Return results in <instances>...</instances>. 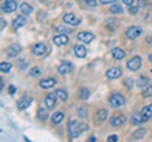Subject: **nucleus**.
I'll return each instance as SVG.
<instances>
[{"label": "nucleus", "instance_id": "nucleus-1", "mask_svg": "<svg viewBox=\"0 0 152 142\" xmlns=\"http://www.w3.org/2000/svg\"><path fill=\"white\" fill-rule=\"evenodd\" d=\"M88 130V124L86 123H80L76 119H71L69 122V133L71 138H76L83 133L84 131Z\"/></svg>", "mask_w": 152, "mask_h": 142}, {"label": "nucleus", "instance_id": "nucleus-2", "mask_svg": "<svg viewBox=\"0 0 152 142\" xmlns=\"http://www.w3.org/2000/svg\"><path fill=\"white\" fill-rule=\"evenodd\" d=\"M109 104L113 108H119L126 104V98L119 93H113L110 98H109Z\"/></svg>", "mask_w": 152, "mask_h": 142}, {"label": "nucleus", "instance_id": "nucleus-3", "mask_svg": "<svg viewBox=\"0 0 152 142\" xmlns=\"http://www.w3.org/2000/svg\"><path fill=\"white\" fill-rule=\"evenodd\" d=\"M142 34V29L137 26H132L126 29V37L129 40H136L137 37H140Z\"/></svg>", "mask_w": 152, "mask_h": 142}, {"label": "nucleus", "instance_id": "nucleus-4", "mask_svg": "<svg viewBox=\"0 0 152 142\" xmlns=\"http://www.w3.org/2000/svg\"><path fill=\"white\" fill-rule=\"evenodd\" d=\"M142 66V59L140 56H134L131 60L127 61V67L131 71H137Z\"/></svg>", "mask_w": 152, "mask_h": 142}, {"label": "nucleus", "instance_id": "nucleus-5", "mask_svg": "<svg viewBox=\"0 0 152 142\" xmlns=\"http://www.w3.org/2000/svg\"><path fill=\"white\" fill-rule=\"evenodd\" d=\"M71 70H72V65H71L70 62H67V61H62V62L58 65V67H57V71H58V74L62 75V76L70 74Z\"/></svg>", "mask_w": 152, "mask_h": 142}, {"label": "nucleus", "instance_id": "nucleus-6", "mask_svg": "<svg viewBox=\"0 0 152 142\" xmlns=\"http://www.w3.org/2000/svg\"><path fill=\"white\" fill-rule=\"evenodd\" d=\"M77 40L84 42V43H91V42L95 40V36L93 34V33L84 31V32L77 33Z\"/></svg>", "mask_w": 152, "mask_h": 142}, {"label": "nucleus", "instance_id": "nucleus-7", "mask_svg": "<svg viewBox=\"0 0 152 142\" xmlns=\"http://www.w3.org/2000/svg\"><path fill=\"white\" fill-rule=\"evenodd\" d=\"M126 117L123 114H114L110 118V126L112 127H121L126 123Z\"/></svg>", "mask_w": 152, "mask_h": 142}, {"label": "nucleus", "instance_id": "nucleus-8", "mask_svg": "<svg viewBox=\"0 0 152 142\" xmlns=\"http://www.w3.org/2000/svg\"><path fill=\"white\" fill-rule=\"evenodd\" d=\"M122 69L121 67H112V69H109L107 70V72H105V76L107 79H118V78H121L122 76Z\"/></svg>", "mask_w": 152, "mask_h": 142}, {"label": "nucleus", "instance_id": "nucleus-9", "mask_svg": "<svg viewBox=\"0 0 152 142\" xmlns=\"http://www.w3.org/2000/svg\"><path fill=\"white\" fill-rule=\"evenodd\" d=\"M64 23L66 24H70V26H79L80 24V19L76 18L75 14L72 13H67L64 15Z\"/></svg>", "mask_w": 152, "mask_h": 142}, {"label": "nucleus", "instance_id": "nucleus-10", "mask_svg": "<svg viewBox=\"0 0 152 142\" xmlns=\"http://www.w3.org/2000/svg\"><path fill=\"white\" fill-rule=\"evenodd\" d=\"M18 0H5V3L3 4V10L5 13H13L17 9Z\"/></svg>", "mask_w": 152, "mask_h": 142}, {"label": "nucleus", "instance_id": "nucleus-11", "mask_svg": "<svg viewBox=\"0 0 152 142\" xmlns=\"http://www.w3.org/2000/svg\"><path fill=\"white\" fill-rule=\"evenodd\" d=\"M53 43L56 46H58V47L67 45L69 43V37H67V34H65V33H60L58 36H55Z\"/></svg>", "mask_w": 152, "mask_h": 142}, {"label": "nucleus", "instance_id": "nucleus-12", "mask_svg": "<svg viewBox=\"0 0 152 142\" xmlns=\"http://www.w3.org/2000/svg\"><path fill=\"white\" fill-rule=\"evenodd\" d=\"M46 52H47V46L45 43H37L32 48V53L34 56H43Z\"/></svg>", "mask_w": 152, "mask_h": 142}, {"label": "nucleus", "instance_id": "nucleus-13", "mask_svg": "<svg viewBox=\"0 0 152 142\" xmlns=\"http://www.w3.org/2000/svg\"><path fill=\"white\" fill-rule=\"evenodd\" d=\"M20 51H22V47L17 43H14L7 48V55L10 56V57H17V56L20 53Z\"/></svg>", "mask_w": 152, "mask_h": 142}, {"label": "nucleus", "instance_id": "nucleus-14", "mask_svg": "<svg viewBox=\"0 0 152 142\" xmlns=\"http://www.w3.org/2000/svg\"><path fill=\"white\" fill-rule=\"evenodd\" d=\"M74 53H75L76 57H79V59L86 57V53H88L86 47L83 46V45H76V46L74 47Z\"/></svg>", "mask_w": 152, "mask_h": 142}, {"label": "nucleus", "instance_id": "nucleus-15", "mask_svg": "<svg viewBox=\"0 0 152 142\" xmlns=\"http://www.w3.org/2000/svg\"><path fill=\"white\" fill-rule=\"evenodd\" d=\"M31 103H32V99H31V98H28V97H22V98L17 102V107H18V109L24 111V109H27V108L31 105Z\"/></svg>", "mask_w": 152, "mask_h": 142}, {"label": "nucleus", "instance_id": "nucleus-16", "mask_svg": "<svg viewBox=\"0 0 152 142\" xmlns=\"http://www.w3.org/2000/svg\"><path fill=\"white\" fill-rule=\"evenodd\" d=\"M57 83V80L53 79V78H47V79H43L39 81V86L42 89H50V88H53Z\"/></svg>", "mask_w": 152, "mask_h": 142}, {"label": "nucleus", "instance_id": "nucleus-17", "mask_svg": "<svg viewBox=\"0 0 152 142\" xmlns=\"http://www.w3.org/2000/svg\"><path fill=\"white\" fill-rule=\"evenodd\" d=\"M26 23H27V19L24 15H17L13 20V28L14 29H19V28L24 27Z\"/></svg>", "mask_w": 152, "mask_h": 142}, {"label": "nucleus", "instance_id": "nucleus-18", "mask_svg": "<svg viewBox=\"0 0 152 142\" xmlns=\"http://www.w3.org/2000/svg\"><path fill=\"white\" fill-rule=\"evenodd\" d=\"M147 122V119L143 117V114L142 113H133L132 117H131V123L132 124H142V123Z\"/></svg>", "mask_w": 152, "mask_h": 142}, {"label": "nucleus", "instance_id": "nucleus-19", "mask_svg": "<svg viewBox=\"0 0 152 142\" xmlns=\"http://www.w3.org/2000/svg\"><path fill=\"white\" fill-rule=\"evenodd\" d=\"M56 94H48V95L46 97L45 99V104H46V108L47 109H52V108L55 107V104H56Z\"/></svg>", "mask_w": 152, "mask_h": 142}, {"label": "nucleus", "instance_id": "nucleus-20", "mask_svg": "<svg viewBox=\"0 0 152 142\" xmlns=\"http://www.w3.org/2000/svg\"><path fill=\"white\" fill-rule=\"evenodd\" d=\"M112 56H113V59L114 60H123L126 57V52L123 51L122 48H119V47H115V48H113L112 50Z\"/></svg>", "mask_w": 152, "mask_h": 142}, {"label": "nucleus", "instance_id": "nucleus-21", "mask_svg": "<svg viewBox=\"0 0 152 142\" xmlns=\"http://www.w3.org/2000/svg\"><path fill=\"white\" fill-rule=\"evenodd\" d=\"M19 9H20V12H22L23 14H24L26 17L33 13V8H32L28 3H22L20 5H19Z\"/></svg>", "mask_w": 152, "mask_h": 142}, {"label": "nucleus", "instance_id": "nucleus-22", "mask_svg": "<svg viewBox=\"0 0 152 142\" xmlns=\"http://www.w3.org/2000/svg\"><path fill=\"white\" fill-rule=\"evenodd\" d=\"M55 94H56V97L58 100H61V102L67 100V93H66V90H64V89H56Z\"/></svg>", "mask_w": 152, "mask_h": 142}, {"label": "nucleus", "instance_id": "nucleus-23", "mask_svg": "<svg viewBox=\"0 0 152 142\" xmlns=\"http://www.w3.org/2000/svg\"><path fill=\"white\" fill-rule=\"evenodd\" d=\"M142 114H143V117L146 118L147 121L150 119V118L152 117V104H148V105H146V107H143L142 108Z\"/></svg>", "mask_w": 152, "mask_h": 142}, {"label": "nucleus", "instance_id": "nucleus-24", "mask_svg": "<svg viewBox=\"0 0 152 142\" xmlns=\"http://www.w3.org/2000/svg\"><path fill=\"white\" fill-rule=\"evenodd\" d=\"M37 118L42 122H45L47 118H48V113H47V111L45 109V108H38L37 111Z\"/></svg>", "mask_w": 152, "mask_h": 142}, {"label": "nucleus", "instance_id": "nucleus-25", "mask_svg": "<svg viewBox=\"0 0 152 142\" xmlns=\"http://www.w3.org/2000/svg\"><path fill=\"white\" fill-rule=\"evenodd\" d=\"M64 113L62 112H56L53 116H52V123L53 124H60L61 122L64 121Z\"/></svg>", "mask_w": 152, "mask_h": 142}, {"label": "nucleus", "instance_id": "nucleus-26", "mask_svg": "<svg viewBox=\"0 0 152 142\" xmlns=\"http://www.w3.org/2000/svg\"><path fill=\"white\" fill-rule=\"evenodd\" d=\"M137 86L138 88H142L143 89L145 86H147V85H150V80L147 79L146 76H140L138 79H137Z\"/></svg>", "mask_w": 152, "mask_h": 142}, {"label": "nucleus", "instance_id": "nucleus-27", "mask_svg": "<svg viewBox=\"0 0 152 142\" xmlns=\"http://www.w3.org/2000/svg\"><path fill=\"white\" fill-rule=\"evenodd\" d=\"M79 97H80V99H83V100H88L90 97V90L88 88H81L80 89V93H79Z\"/></svg>", "mask_w": 152, "mask_h": 142}, {"label": "nucleus", "instance_id": "nucleus-28", "mask_svg": "<svg viewBox=\"0 0 152 142\" xmlns=\"http://www.w3.org/2000/svg\"><path fill=\"white\" fill-rule=\"evenodd\" d=\"M146 135V130L145 128H138L137 131L133 132V138H136V140H141V138H143Z\"/></svg>", "mask_w": 152, "mask_h": 142}, {"label": "nucleus", "instance_id": "nucleus-29", "mask_svg": "<svg viewBox=\"0 0 152 142\" xmlns=\"http://www.w3.org/2000/svg\"><path fill=\"white\" fill-rule=\"evenodd\" d=\"M107 117H108V111L107 109H100L96 113V118H98V121H100V122L105 121Z\"/></svg>", "mask_w": 152, "mask_h": 142}, {"label": "nucleus", "instance_id": "nucleus-30", "mask_svg": "<svg viewBox=\"0 0 152 142\" xmlns=\"http://www.w3.org/2000/svg\"><path fill=\"white\" fill-rule=\"evenodd\" d=\"M12 64L9 62H1L0 64V70H1V72H9V71L12 70Z\"/></svg>", "mask_w": 152, "mask_h": 142}, {"label": "nucleus", "instance_id": "nucleus-31", "mask_svg": "<svg viewBox=\"0 0 152 142\" xmlns=\"http://www.w3.org/2000/svg\"><path fill=\"white\" fill-rule=\"evenodd\" d=\"M110 12L113 14H121V13H123V8H122V5L115 3V4H113V7L110 8Z\"/></svg>", "mask_w": 152, "mask_h": 142}, {"label": "nucleus", "instance_id": "nucleus-32", "mask_svg": "<svg viewBox=\"0 0 152 142\" xmlns=\"http://www.w3.org/2000/svg\"><path fill=\"white\" fill-rule=\"evenodd\" d=\"M142 95L143 97H151L152 95V85H147L142 90Z\"/></svg>", "mask_w": 152, "mask_h": 142}, {"label": "nucleus", "instance_id": "nucleus-33", "mask_svg": "<svg viewBox=\"0 0 152 142\" xmlns=\"http://www.w3.org/2000/svg\"><path fill=\"white\" fill-rule=\"evenodd\" d=\"M77 114L80 118H86L88 116V111H86V108L85 107H79V109H77Z\"/></svg>", "mask_w": 152, "mask_h": 142}, {"label": "nucleus", "instance_id": "nucleus-34", "mask_svg": "<svg viewBox=\"0 0 152 142\" xmlns=\"http://www.w3.org/2000/svg\"><path fill=\"white\" fill-rule=\"evenodd\" d=\"M56 29V32H60V33H70L71 32V29H69V28H65V27H62V26H58V27H56L55 28Z\"/></svg>", "mask_w": 152, "mask_h": 142}, {"label": "nucleus", "instance_id": "nucleus-35", "mask_svg": "<svg viewBox=\"0 0 152 142\" xmlns=\"http://www.w3.org/2000/svg\"><path fill=\"white\" fill-rule=\"evenodd\" d=\"M39 74H41L39 67H33V69L29 71V75H31V76H33V78H34V76H38Z\"/></svg>", "mask_w": 152, "mask_h": 142}, {"label": "nucleus", "instance_id": "nucleus-36", "mask_svg": "<svg viewBox=\"0 0 152 142\" xmlns=\"http://www.w3.org/2000/svg\"><path fill=\"white\" fill-rule=\"evenodd\" d=\"M27 66H28V61H26V59L19 60V69H20V70H26Z\"/></svg>", "mask_w": 152, "mask_h": 142}, {"label": "nucleus", "instance_id": "nucleus-37", "mask_svg": "<svg viewBox=\"0 0 152 142\" xmlns=\"http://www.w3.org/2000/svg\"><path fill=\"white\" fill-rule=\"evenodd\" d=\"M83 1L86 4L88 7H91V8H95V7H96V0H83Z\"/></svg>", "mask_w": 152, "mask_h": 142}, {"label": "nucleus", "instance_id": "nucleus-38", "mask_svg": "<svg viewBox=\"0 0 152 142\" xmlns=\"http://www.w3.org/2000/svg\"><path fill=\"white\" fill-rule=\"evenodd\" d=\"M124 85H126L128 89H132V88H133V80L129 79V78H127V79L124 80Z\"/></svg>", "mask_w": 152, "mask_h": 142}, {"label": "nucleus", "instance_id": "nucleus-39", "mask_svg": "<svg viewBox=\"0 0 152 142\" xmlns=\"http://www.w3.org/2000/svg\"><path fill=\"white\" fill-rule=\"evenodd\" d=\"M118 0H100V3L104 4V5H107V4H115Z\"/></svg>", "mask_w": 152, "mask_h": 142}, {"label": "nucleus", "instance_id": "nucleus-40", "mask_svg": "<svg viewBox=\"0 0 152 142\" xmlns=\"http://www.w3.org/2000/svg\"><path fill=\"white\" fill-rule=\"evenodd\" d=\"M15 91H17L15 86H14V85H9V94H10V95H14Z\"/></svg>", "mask_w": 152, "mask_h": 142}, {"label": "nucleus", "instance_id": "nucleus-41", "mask_svg": "<svg viewBox=\"0 0 152 142\" xmlns=\"http://www.w3.org/2000/svg\"><path fill=\"white\" fill-rule=\"evenodd\" d=\"M138 7H129V13L131 14H136V13H138Z\"/></svg>", "mask_w": 152, "mask_h": 142}, {"label": "nucleus", "instance_id": "nucleus-42", "mask_svg": "<svg viewBox=\"0 0 152 142\" xmlns=\"http://www.w3.org/2000/svg\"><path fill=\"white\" fill-rule=\"evenodd\" d=\"M123 3H124V5H127L128 8L133 5V3H134V0H123Z\"/></svg>", "mask_w": 152, "mask_h": 142}, {"label": "nucleus", "instance_id": "nucleus-43", "mask_svg": "<svg viewBox=\"0 0 152 142\" xmlns=\"http://www.w3.org/2000/svg\"><path fill=\"white\" fill-rule=\"evenodd\" d=\"M108 141H110V142H114V141H118V136L117 135H110L108 137Z\"/></svg>", "mask_w": 152, "mask_h": 142}, {"label": "nucleus", "instance_id": "nucleus-44", "mask_svg": "<svg viewBox=\"0 0 152 142\" xmlns=\"http://www.w3.org/2000/svg\"><path fill=\"white\" fill-rule=\"evenodd\" d=\"M5 26H7V22H4V19L1 18V31L4 29V28H5Z\"/></svg>", "mask_w": 152, "mask_h": 142}, {"label": "nucleus", "instance_id": "nucleus-45", "mask_svg": "<svg viewBox=\"0 0 152 142\" xmlns=\"http://www.w3.org/2000/svg\"><path fill=\"white\" fill-rule=\"evenodd\" d=\"M90 141H91V142H94V141H96V138H95V137L93 136V137H90V138H89Z\"/></svg>", "mask_w": 152, "mask_h": 142}, {"label": "nucleus", "instance_id": "nucleus-46", "mask_svg": "<svg viewBox=\"0 0 152 142\" xmlns=\"http://www.w3.org/2000/svg\"><path fill=\"white\" fill-rule=\"evenodd\" d=\"M148 60H150V61H151V62H152V53H151V55L148 56Z\"/></svg>", "mask_w": 152, "mask_h": 142}, {"label": "nucleus", "instance_id": "nucleus-47", "mask_svg": "<svg viewBox=\"0 0 152 142\" xmlns=\"http://www.w3.org/2000/svg\"><path fill=\"white\" fill-rule=\"evenodd\" d=\"M148 38H150V41H148V43H152V36H151V37H148Z\"/></svg>", "mask_w": 152, "mask_h": 142}]
</instances>
